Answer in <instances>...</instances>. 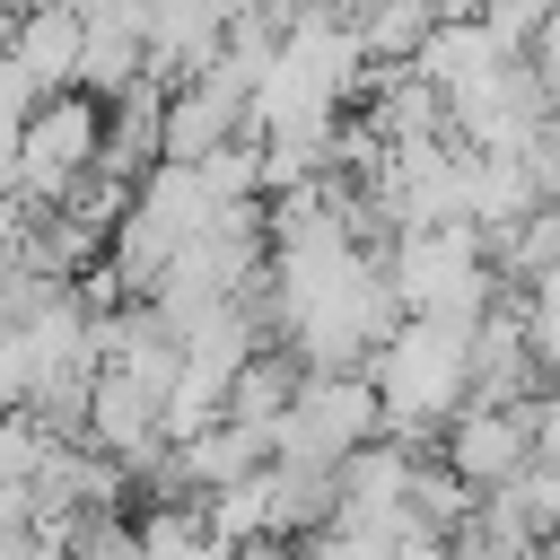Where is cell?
I'll return each instance as SVG.
<instances>
[{
  "label": "cell",
  "instance_id": "6da1fadb",
  "mask_svg": "<svg viewBox=\"0 0 560 560\" xmlns=\"http://www.w3.org/2000/svg\"><path fill=\"white\" fill-rule=\"evenodd\" d=\"M368 394H376V438H420L464 402V324L446 315H402L368 359H359Z\"/></svg>",
  "mask_w": 560,
  "mask_h": 560
},
{
  "label": "cell",
  "instance_id": "7a4b0ae2",
  "mask_svg": "<svg viewBox=\"0 0 560 560\" xmlns=\"http://www.w3.org/2000/svg\"><path fill=\"white\" fill-rule=\"evenodd\" d=\"M385 289L402 315H446V324H472L499 280H490V254H481V228L464 219H438V228H394L385 236Z\"/></svg>",
  "mask_w": 560,
  "mask_h": 560
},
{
  "label": "cell",
  "instance_id": "3957f363",
  "mask_svg": "<svg viewBox=\"0 0 560 560\" xmlns=\"http://www.w3.org/2000/svg\"><path fill=\"white\" fill-rule=\"evenodd\" d=\"M96 131H105V105H96L88 88L35 96V114H26L18 140H9V201H18V210H52V201L96 166Z\"/></svg>",
  "mask_w": 560,
  "mask_h": 560
},
{
  "label": "cell",
  "instance_id": "277c9868",
  "mask_svg": "<svg viewBox=\"0 0 560 560\" xmlns=\"http://www.w3.org/2000/svg\"><path fill=\"white\" fill-rule=\"evenodd\" d=\"M551 455V394H516V402H455L438 420V464L464 490H499L516 464Z\"/></svg>",
  "mask_w": 560,
  "mask_h": 560
},
{
  "label": "cell",
  "instance_id": "5b68a950",
  "mask_svg": "<svg viewBox=\"0 0 560 560\" xmlns=\"http://www.w3.org/2000/svg\"><path fill=\"white\" fill-rule=\"evenodd\" d=\"M359 438H376V394H368V376H359V368H298L280 420H271V455L332 472Z\"/></svg>",
  "mask_w": 560,
  "mask_h": 560
},
{
  "label": "cell",
  "instance_id": "8992f818",
  "mask_svg": "<svg viewBox=\"0 0 560 560\" xmlns=\"http://www.w3.org/2000/svg\"><path fill=\"white\" fill-rule=\"evenodd\" d=\"M79 438L105 455V464H122L131 481L158 464V446H166V411H158V394L149 385H131V376H114V368H96L88 376V411H79Z\"/></svg>",
  "mask_w": 560,
  "mask_h": 560
},
{
  "label": "cell",
  "instance_id": "52a82bcc",
  "mask_svg": "<svg viewBox=\"0 0 560 560\" xmlns=\"http://www.w3.org/2000/svg\"><path fill=\"white\" fill-rule=\"evenodd\" d=\"M9 61L26 70L35 96L79 88V9H70V0H35V9H18V18H9Z\"/></svg>",
  "mask_w": 560,
  "mask_h": 560
},
{
  "label": "cell",
  "instance_id": "ba28073f",
  "mask_svg": "<svg viewBox=\"0 0 560 560\" xmlns=\"http://www.w3.org/2000/svg\"><path fill=\"white\" fill-rule=\"evenodd\" d=\"M254 499H262V534L289 542V534H315V525L332 516V472H324V464L262 455V464H254Z\"/></svg>",
  "mask_w": 560,
  "mask_h": 560
},
{
  "label": "cell",
  "instance_id": "9c48e42d",
  "mask_svg": "<svg viewBox=\"0 0 560 560\" xmlns=\"http://www.w3.org/2000/svg\"><path fill=\"white\" fill-rule=\"evenodd\" d=\"M228 560H289V542H271V534H254V542H228Z\"/></svg>",
  "mask_w": 560,
  "mask_h": 560
}]
</instances>
